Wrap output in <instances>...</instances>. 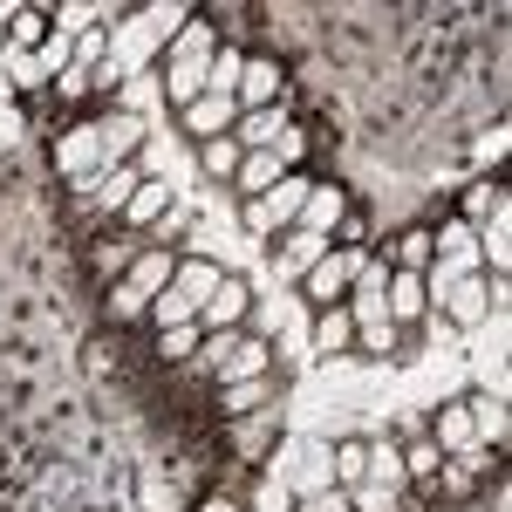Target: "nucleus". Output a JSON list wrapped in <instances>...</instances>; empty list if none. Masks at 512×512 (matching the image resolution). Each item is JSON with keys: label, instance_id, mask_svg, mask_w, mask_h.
Instances as JSON below:
<instances>
[{"label": "nucleus", "instance_id": "obj_1", "mask_svg": "<svg viewBox=\"0 0 512 512\" xmlns=\"http://www.w3.org/2000/svg\"><path fill=\"white\" fill-rule=\"evenodd\" d=\"M171 274H178V260H171L164 246H144V253L130 260V274L110 287V315H117V321L151 315V301H158L164 287H171Z\"/></svg>", "mask_w": 512, "mask_h": 512}, {"label": "nucleus", "instance_id": "obj_2", "mask_svg": "<svg viewBox=\"0 0 512 512\" xmlns=\"http://www.w3.org/2000/svg\"><path fill=\"white\" fill-rule=\"evenodd\" d=\"M198 355H205V369H212L219 383H246V376H267V369H274V349H267V342H253V335H239V328L205 335Z\"/></svg>", "mask_w": 512, "mask_h": 512}, {"label": "nucleus", "instance_id": "obj_3", "mask_svg": "<svg viewBox=\"0 0 512 512\" xmlns=\"http://www.w3.org/2000/svg\"><path fill=\"white\" fill-rule=\"evenodd\" d=\"M308 185L315 178H301V171H287L267 198H246V233L253 239H267V233H287L294 219H301V198H308Z\"/></svg>", "mask_w": 512, "mask_h": 512}, {"label": "nucleus", "instance_id": "obj_4", "mask_svg": "<svg viewBox=\"0 0 512 512\" xmlns=\"http://www.w3.org/2000/svg\"><path fill=\"white\" fill-rule=\"evenodd\" d=\"M362 260H369L362 246H342V253H321L315 267L301 274V294H308L315 308H342V301H349V280H355V267H362Z\"/></svg>", "mask_w": 512, "mask_h": 512}, {"label": "nucleus", "instance_id": "obj_5", "mask_svg": "<svg viewBox=\"0 0 512 512\" xmlns=\"http://www.w3.org/2000/svg\"><path fill=\"white\" fill-rule=\"evenodd\" d=\"M499 301H506V280H485V274H472V280H451V287H444L437 315L451 321V328H478V321L492 315Z\"/></svg>", "mask_w": 512, "mask_h": 512}, {"label": "nucleus", "instance_id": "obj_6", "mask_svg": "<svg viewBox=\"0 0 512 512\" xmlns=\"http://www.w3.org/2000/svg\"><path fill=\"white\" fill-rule=\"evenodd\" d=\"M246 308H253V294H246V280H219V287H212V294H205V308H198V328H205V335H219V328H239V321H246Z\"/></svg>", "mask_w": 512, "mask_h": 512}, {"label": "nucleus", "instance_id": "obj_7", "mask_svg": "<svg viewBox=\"0 0 512 512\" xmlns=\"http://www.w3.org/2000/svg\"><path fill=\"white\" fill-rule=\"evenodd\" d=\"M342 219H349V192H342V185H308L301 219H294V226H301V233H315V239H328Z\"/></svg>", "mask_w": 512, "mask_h": 512}, {"label": "nucleus", "instance_id": "obj_8", "mask_svg": "<svg viewBox=\"0 0 512 512\" xmlns=\"http://www.w3.org/2000/svg\"><path fill=\"white\" fill-rule=\"evenodd\" d=\"M55 164H62L76 185H82V178H96V171H103V137H96V123H76V130L55 144Z\"/></svg>", "mask_w": 512, "mask_h": 512}, {"label": "nucleus", "instance_id": "obj_9", "mask_svg": "<svg viewBox=\"0 0 512 512\" xmlns=\"http://www.w3.org/2000/svg\"><path fill=\"white\" fill-rule=\"evenodd\" d=\"M178 123H185L198 144H205V137H226V130L239 123V103H233V96H198V103H185V110H178Z\"/></svg>", "mask_w": 512, "mask_h": 512}, {"label": "nucleus", "instance_id": "obj_10", "mask_svg": "<svg viewBox=\"0 0 512 512\" xmlns=\"http://www.w3.org/2000/svg\"><path fill=\"white\" fill-rule=\"evenodd\" d=\"M383 308H390L396 328L424 321V315H431V287H424V274H390V287H383Z\"/></svg>", "mask_w": 512, "mask_h": 512}, {"label": "nucleus", "instance_id": "obj_11", "mask_svg": "<svg viewBox=\"0 0 512 512\" xmlns=\"http://www.w3.org/2000/svg\"><path fill=\"white\" fill-rule=\"evenodd\" d=\"M431 444L444 451V458L485 451V444H478V424H472V410H465V403H444V410H437V431H431Z\"/></svg>", "mask_w": 512, "mask_h": 512}, {"label": "nucleus", "instance_id": "obj_12", "mask_svg": "<svg viewBox=\"0 0 512 512\" xmlns=\"http://www.w3.org/2000/svg\"><path fill=\"white\" fill-rule=\"evenodd\" d=\"M137 185H144V171H137V164H103V171H96V178H82V192L96 198V205H103V212H123V205H130V192H137Z\"/></svg>", "mask_w": 512, "mask_h": 512}, {"label": "nucleus", "instance_id": "obj_13", "mask_svg": "<svg viewBox=\"0 0 512 512\" xmlns=\"http://www.w3.org/2000/svg\"><path fill=\"white\" fill-rule=\"evenodd\" d=\"M478 267H492V280H506V267H512V205H499V212L478 226Z\"/></svg>", "mask_w": 512, "mask_h": 512}, {"label": "nucleus", "instance_id": "obj_14", "mask_svg": "<svg viewBox=\"0 0 512 512\" xmlns=\"http://www.w3.org/2000/svg\"><path fill=\"white\" fill-rule=\"evenodd\" d=\"M96 137H103V164H123L130 151H144V117H130V110H117V117H103L96 123Z\"/></svg>", "mask_w": 512, "mask_h": 512}, {"label": "nucleus", "instance_id": "obj_15", "mask_svg": "<svg viewBox=\"0 0 512 512\" xmlns=\"http://www.w3.org/2000/svg\"><path fill=\"white\" fill-rule=\"evenodd\" d=\"M274 96H280V69L274 62H246V69H239V89H233L239 110H274Z\"/></svg>", "mask_w": 512, "mask_h": 512}, {"label": "nucleus", "instance_id": "obj_16", "mask_svg": "<svg viewBox=\"0 0 512 512\" xmlns=\"http://www.w3.org/2000/svg\"><path fill=\"white\" fill-rule=\"evenodd\" d=\"M280 178H287V171H280V158L274 151H246V158H239V171H233V192H246V198H267L280 185Z\"/></svg>", "mask_w": 512, "mask_h": 512}, {"label": "nucleus", "instance_id": "obj_17", "mask_svg": "<svg viewBox=\"0 0 512 512\" xmlns=\"http://www.w3.org/2000/svg\"><path fill=\"white\" fill-rule=\"evenodd\" d=\"M164 212H171V185H164V178H144V185L130 192V205H123V226L144 233V226H158Z\"/></svg>", "mask_w": 512, "mask_h": 512}, {"label": "nucleus", "instance_id": "obj_18", "mask_svg": "<svg viewBox=\"0 0 512 512\" xmlns=\"http://www.w3.org/2000/svg\"><path fill=\"white\" fill-rule=\"evenodd\" d=\"M212 55H219V28H212V21H185V28H178V41H171V62L212 69Z\"/></svg>", "mask_w": 512, "mask_h": 512}, {"label": "nucleus", "instance_id": "obj_19", "mask_svg": "<svg viewBox=\"0 0 512 512\" xmlns=\"http://www.w3.org/2000/svg\"><path fill=\"white\" fill-rule=\"evenodd\" d=\"M280 130H287V117H280V110H239L233 144H239V151H274Z\"/></svg>", "mask_w": 512, "mask_h": 512}, {"label": "nucleus", "instance_id": "obj_20", "mask_svg": "<svg viewBox=\"0 0 512 512\" xmlns=\"http://www.w3.org/2000/svg\"><path fill=\"white\" fill-rule=\"evenodd\" d=\"M321 253H328V239L301 233V226H287V233H280V267H287V274H294V280L308 274V267H315Z\"/></svg>", "mask_w": 512, "mask_h": 512}, {"label": "nucleus", "instance_id": "obj_21", "mask_svg": "<svg viewBox=\"0 0 512 512\" xmlns=\"http://www.w3.org/2000/svg\"><path fill=\"white\" fill-rule=\"evenodd\" d=\"M362 485H376V492H403L410 485V472H403V451H390V444H369V478Z\"/></svg>", "mask_w": 512, "mask_h": 512}, {"label": "nucleus", "instance_id": "obj_22", "mask_svg": "<svg viewBox=\"0 0 512 512\" xmlns=\"http://www.w3.org/2000/svg\"><path fill=\"white\" fill-rule=\"evenodd\" d=\"M431 260H437V239L417 226V233H403L396 239V253H390V267L396 274H431Z\"/></svg>", "mask_w": 512, "mask_h": 512}, {"label": "nucleus", "instance_id": "obj_23", "mask_svg": "<svg viewBox=\"0 0 512 512\" xmlns=\"http://www.w3.org/2000/svg\"><path fill=\"white\" fill-rule=\"evenodd\" d=\"M239 158H246V151L233 144V130H226V137H205V144H198V164H205V178H219V185H233Z\"/></svg>", "mask_w": 512, "mask_h": 512}, {"label": "nucleus", "instance_id": "obj_24", "mask_svg": "<svg viewBox=\"0 0 512 512\" xmlns=\"http://www.w3.org/2000/svg\"><path fill=\"white\" fill-rule=\"evenodd\" d=\"M14 28H7V48H21V55H41V41L55 35V21L48 14H35V7H21V14H7Z\"/></svg>", "mask_w": 512, "mask_h": 512}, {"label": "nucleus", "instance_id": "obj_25", "mask_svg": "<svg viewBox=\"0 0 512 512\" xmlns=\"http://www.w3.org/2000/svg\"><path fill=\"white\" fill-rule=\"evenodd\" d=\"M219 280H226V274H219L212 260H178V274H171V287H178L185 301H198V308H205V294H212Z\"/></svg>", "mask_w": 512, "mask_h": 512}, {"label": "nucleus", "instance_id": "obj_26", "mask_svg": "<svg viewBox=\"0 0 512 512\" xmlns=\"http://www.w3.org/2000/svg\"><path fill=\"white\" fill-rule=\"evenodd\" d=\"M315 349H321V355L355 349V321H349V308H321V321H315Z\"/></svg>", "mask_w": 512, "mask_h": 512}, {"label": "nucleus", "instance_id": "obj_27", "mask_svg": "<svg viewBox=\"0 0 512 512\" xmlns=\"http://www.w3.org/2000/svg\"><path fill=\"white\" fill-rule=\"evenodd\" d=\"M328 485H335V458H328V451H301V465H294V492L315 499V492H328Z\"/></svg>", "mask_w": 512, "mask_h": 512}, {"label": "nucleus", "instance_id": "obj_28", "mask_svg": "<svg viewBox=\"0 0 512 512\" xmlns=\"http://www.w3.org/2000/svg\"><path fill=\"white\" fill-rule=\"evenodd\" d=\"M219 396H226V403H219L226 417H253V410L267 403V376H246V383H219Z\"/></svg>", "mask_w": 512, "mask_h": 512}, {"label": "nucleus", "instance_id": "obj_29", "mask_svg": "<svg viewBox=\"0 0 512 512\" xmlns=\"http://www.w3.org/2000/svg\"><path fill=\"white\" fill-rule=\"evenodd\" d=\"M465 410H472V424H478V444H492V451H499V444H506V403H492V396H472Z\"/></svg>", "mask_w": 512, "mask_h": 512}, {"label": "nucleus", "instance_id": "obj_30", "mask_svg": "<svg viewBox=\"0 0 512 512\" xmlns=\"http://www.w3.org/2000/svg\"><path fill=\"white\" fill-rule=\"evenodd\" d=\"M239 69H246V55H239V48H219V55H212V69H205V96H233Z\"/></svg>", "mask_w": 512, "mask_h": 512}, {"label": "nucleus", "instance_id": "obj_31", "mask_svg": "<svg viewBox=\"0 0 512 512\" xmlns=\"http://www.w3.org/2000/svg\"><path fill=\"white\" fill-rule=\"evenodd\" d=\"M328 458H335V485H342V492H355V485L369 478V444H335Z\"/></svg>", "mask_w": 512, "mask_h": 512}, {"label": "nucleus", "instance_id": "obj_32", "mask_svg": "<svg viewBox=\"0 0 512 512\" xmlns=\"http://www.w3.org/2000/svg\"><path fill=\"white\" fill-rule=\"evenodd\" d=\"M96 21H103V7H96V0H69V7H55V35H89V28H96Z\"/></svg>", "mask_w": 512, "mask_h": 512}, {"label": "nucleus", "instance_id": "obj_33", "mask_svg": "<svg viewBox=\"0 0 512 512\" xmlns=\"http://www.w3.org/2000/svg\"><path fill=\"white\" fill-rule=\"evenodd\" d=\"M499 205H512L506 185H472V192H465V226H485V219H492Z\"/></svg>", "mask_w": 512, "mask_h": 512}, {"label": "nucleus", "instance_id": "obj_34", "mask_svg": "<svg viewBox=\"0 0 512 512\" xmlns=\"http://www.w3.org/2000/svg\"><path fill=\"white\" fill-rule=\"evenodd\" d=\"M198 342H205V328H198V321H185V328H158L164 362H185V355H198Z\"/></svg>", "mask_w": 512, "mask_h": 512}, {"label": "nucleus", "instance_id": "obj_35", "mask_svg": "<svg viewBox=\"0 0 512 512\" xmlns=\"http://www.w3.org/2000/svg\"><path fill=\"white\" fill-rule=\"evenodd\" d=\"M151 315H158V328H185V321H198V301H185L178 287H164L158 301H151Z\"/></svg>", "mask_w": 512, "mask_h": 512}, {"label": "nucleus", "instance_id": "obj_36", "mask_svg": "<svg viewBox=\"0 0 512 512\" xmlns=\"http://www.w3.org/2000/svg\"><path fill=\"white\" fill-rule=\"evenodd\" d=\"M403 472H410V478H437V472H444V451H437L431 437H417V444L403 451Z\"/></svg>", "mask_w": 512, "mask_h": 512}, {"label": "nucleus", "instance_id": "obj_37", "mask_svg": "<svg viewBox=\"0 0 512 512\" xmlns=\"http://www.w3.org/2000/svg\"><path fill=\"white\" fill-rule=\"evenodd\" d=\"M0 62H7V82H14V89H35V82H48V69H41V55H21V48H7Z\"/></svg>", "mask_w": 512, "mask_h": 512}, {"label": "nucleus", "instance_id": "obj_38", "mask_svg": "<svg viewBox=\"0 0 512 512\" xmlns=\"http://www.w3.org/2000/svg\"><path fill=\"white\" fill-rule=\"evenodd\" d=\"M103 55H110V35H103V28H89V35H76V62H69V69H89V76H96V69H103Z\"/></svg>", "mask_w": 512, "mask_h": 512}, {"label": "nucleus", "instance_id": "obj_39", "mask_svg": "<svg viewBox=\"0 0 512 512\" xmlns=\"http://www.w3.org/2000/svg\"><path fill=\"white\" fill-rule=\"evenodd\" d=\"M69 62H76V41H69V35H48V41H41V69H48V76H62Z\"/></svg>", "mask_w": 512, "mask_h": 512}, {"label": "nucleus", "instance_id": "obj_40", "mask_svg": "<svg viewBox=\"0 0 512 512\" xmlns=\"http://www.w3.org/2000/svg\"><path fill=\"white\" fill-rule=\"evenodd\" d=\"M274 158H280V171H294V164L308 158V137H301L294 123H287V130H280V137H274Z\"/></svg>", "mask_w": 512, "mask_h": 512}, {"label": "nucleus", "instance_id": "obj_41", "mask_svg": "<svg viewBox=\"0 0 512 512\" xmlns=\"http://www.w3.org/2000/svg\"><path fill=\"white\" fill-rule=\"evenodd\" d=\"M396 506V499H390V492H376V485H355V492H349V512H390Z\"/></svg>", "mask_w": 512, "mask_h": 512}, {"label": "nucleus", "instance_id": "obj_42", "mask_svg": "<svg viewBox=\"0 0 512 512\" xmlns=\"http://www.w3.org/2000/svg\"><path fill=\"white\" fill-rule=\"evenodd\" d=\"M301 512H349V492L328 485V492H315V499H301Z\"/></svg>", "mask_w": 512, "mask_h": 512}, {"label": "nucleus", "instance_id": "obj_43", "mask_svg": "<svg viewBox=\"0 0 512 512\" xmlns=\"http://www.w3.org/2000/svg\"><path fill=\"white\" fill-rule=\"evenodd\" d=\"M478 164H499L506 158V130H485V137H478V151H472Z\"/></svg>", "mask_w": 512, "mask_h": 512}, {"label": "nucleus", "instance_id": "obj_44", "mask_svg": "<svg viewBox=\"0 0 512 512\" xmlns=\"http://www.w3.org/2000/svg\"><path fill=\"white\" fill-rule=\"evenodd\" d=\"M21 130H28V123H21V110H14V103H0V151H7Z\"/></svg>", "mask_w": 512, "mask_h": 512}, {"label": "nucleus", "instance_id": "obj_45", "mask_svg": "<svg viewBox=\"0 0 512 512\" xmlns=\"http://www.w3.org/2000/svg\"><path fill=\"white\" fill-rule=\"evenodd\" d=\"M89 82H96V76H89V69H62V96H82Z\"/></svg>", "mask_w": 512, "mask_h": 512}, {"label": "nucleus", "instance_id": "obj_46", "mask_svg": "<svg viewBox=\"0 0 512 512\" xmlns=\"http://www.w3.org/2000/svg\"><path fill=\"white\" fill-rule=\"evenodd\" d=\"M198 512H239V506H233V499H205Z\"/></svg>", "mask_w": 512, "mask_h": 512}]
</instances>
